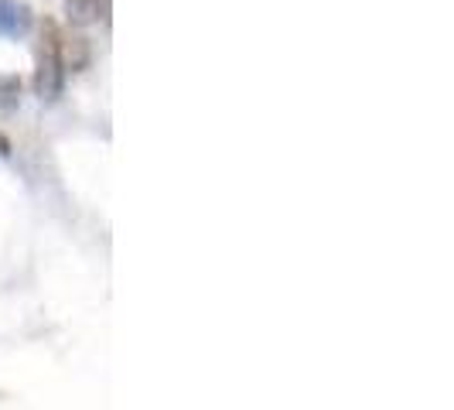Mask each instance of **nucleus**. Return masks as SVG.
Returning <instances> with one entry per match:
<instances>
[{"label": "nucleus", "instance_id": "1", "mask_svg": "<svg viewBox=\"0 0 454 410\" xmlns=\"http://www.w3.org/2000/svg\"><path fill=\"white\" fill-rule=\"evenodd\" d=\"M55 45H59V35L48 31V45L42 51V59H38V72H35V92L48 103H55L62 96V83H66V68L59 62Z\"/></svg>", "mask_w": 454, "mask_h": 410}, {"label": "nucleus", "instance_id": "2", "mask_svg": "<svg viewBox=\"0 0 454 410\" xmlns=\"http://www.w3.org/2000/svg\"><path fill=\"white\" fill-rule=\"evenodd\" d=\"M35 24V14L24 0H0V38H24Z\"/></svg>", "mask_w": 454, "mask_h": 410}, {"label": "nucleus", "instance_id": "3", "mask_svg": "<svg viewBox=\"0 0 454 410\" xmlns=\"http://www.w3.org/2000/svg\"><path fill=\"white\" fill-rule=\"evenodd\" d=\"M55 51H59V62H62L66 72H82L92 59L90 42H86L82 35H66V38H59Z\"/></svg>", "mask_w": 454, "mask_h": 410}, {"label": "nucleus", "instance_id": "4", "mask_svg": "<svg viewBox=\"0 0 454 410\" xmlns=\"http://www.w3.org/2000/svg\"><path fill=\"white\" fill-rule=\"evenodd\" d=\"M66 14L72 24L96 21V0H66Z\"/></svg>", "mask_w": 454, "mask_h": 410}, {"label": "nucleus", "instance_id": "5", "mask_svg": "<svg viewBox=\"0 0 454 410\" xmlns=\"http://www.w3.org/2000/svg\"><path fill=\"white\" fill-rule=\"evenodd\" d=\"M18 92H21V79H18V75H4V79H0V103H4V106H11Z\"/></svg>", "mask_w": 454, "mask_h": 410}, {"label": "nucleus", "instance_id": "6", "mask_svg": "<svg viewBox=\"0 0 454 410\" xmlns=\"http://www.w3.org/2000/svg\"><path fill=\"white\" fill-rule=\"evenodd\" d=\"M96 18H103L110 24V0H96Z\"/></svg>", "mask_w": 454, "mask_h": 410}, {"label": "nucleus", "instance_id": "7", "mask_svg": "<svg viewBox=\"0 0 454 410\" xmlns=\"http://www.w3.org/2000/svg\"><path fill=\"white\" fill-rule=\"evenodd\" d=\"M0 154H7V140L4 137H0Z\"/></svg>", "mask_w": 454, "mask_h": 410}]
</instances>
